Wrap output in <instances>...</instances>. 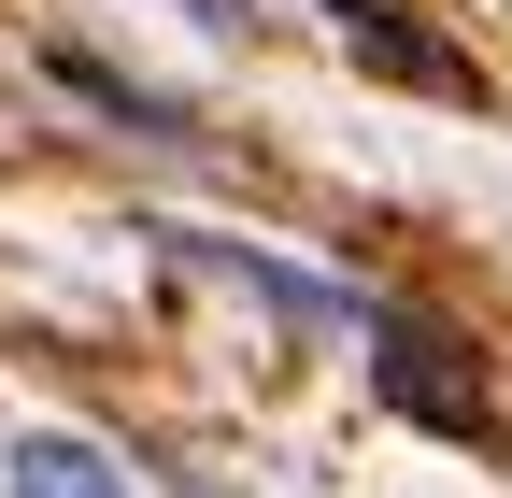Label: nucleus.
Returning <instances> with one entry per match:
<instances>
[{"label": "nucleus", "mask_w": 512, "mask_h": 498, "mask_svg": "<svg viewBox=\"0 0 512 498\" xmlns=\"http://www.w3.org/2000/svg\"><path fill=\"white\" fill-rule=\"evenodd\" d=\"M171 271H214V285H242L271 328H299V342H328V328H356V299L342 285H313V271H285V257H242V242H200V228H171Z\"/></svg>", "instance_id": "2"}, {"label": "nucleus", "mask_w": 512, "mask_h": 498, "mask_svg": "<svg viewBox=\"0 0 512 498\" xmlns=\"http://www.w3.org/2000/svg\"><path fill=\"white\" fill-rule=\"evenodd\" d=\"M43 72H57V86H72L86 114H114V129H128V143H185V100H157V86H128V72H114V57H86V43H43Z\"/></svg>", "instance_id": "3"}, {"label": "nucleus", "mask_w": 512, "mask_h": 498, "mask_svg": "<svg viewBox=\"0 0 512 498\" xmlns=\"http://www.w3.org/2000/svg\"><path fill=\"white\" fill-rule=\"evenodd\" d=\"M370 385L384 399H399L413 427H441V442H498V399H484V370L456 356V342H441V328H413V314H370Z\"/></svg>", "instance_id": "1"}, {"label": "nucleus", "mask_w": 512, "mask_h": 498, "mask_svg": "<svg viewBox=\"0 0 512 498\" xmlns=\"http://www.w3.org/2000/svg\"><path fill=\"white\" fill-rule=\"evenodd\" d=\"M0 498H114V456L43 427V442H15V456H0Z\"/></svg>", "instance_id": "4"}, {"label": "nucleus", "mask_w": 512, "mask_h": 498, "mask_svg": "<svg viewBox=\"0 0 512 498\" xmlns=\"http://www.w3.org/2000/svg\"><path fill=\"white\" fill-rule=\"evenodd\" d=\"M328 15H342V29H356V15H370V0H328Z\"/></svg>", "instance_id": "6"}, {"label": "nucleus", "mask_w": 512, "mask_h": 498, "mask_svg": "<svg viewBox=\"0 0 512 498\" xmlns=\"http://www.w3.org/2000/svg\"><path fill=\"white\" fill-rule=\"evenodd\" d=\"M185 15H200V29H242V0H185Z\"/></svg>", "instance_id": "5"}]
</instances>
